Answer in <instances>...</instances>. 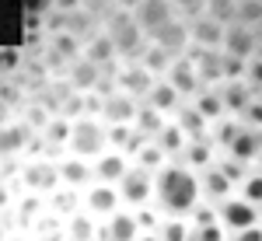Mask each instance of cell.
Wrapping results in <instances>:
<instances>
[{"label": "cell", "mask_w": 262, "mask_h": 241, "mask_svg": "<svg viewBox=\"0 0 262 241\" xmlns=\"http://www.w3.org/2000/svg\"><path fill=\"white\" fill-rule=\"evenodd\" d=\"M158 203L164 206V213L171 217H189L200 210L203 200V182L189 164H168L158 171V189H154Z\"/></svg>", "instance_id": "6da1fadb"}, {"label": "cell", "mask_w": 262, "mask_h": 241, "mask_svg": "<svg viewBox=\"0 0 262 241\" xmlns=\"http://www.w3.org/2000/svg\"><path fill=\"white\" fill-rule=\"evenodd\" d=\"M105 35L112 39V46H116L119 56H143V53H147V35L140 32L133 11H116V14H108Z\"/></svg>", "instance_id": "7a4b0ae2"}, {"label": "cell", "mask_w": 262, "mask_h": 241, "mask_svg": "<svg viewBox=\"0 0 262 241\" xmlns=\"http://www.w3.org/2000/svg\"><path fill=\"white\" fill-rule=\"evenodd\" d=\"M217 213H221L224 231H231V234H242L248 227H259V217H262L259 206H252V203L242 200V196H231L227 203H221Z\"/></svg>", "instance_id": "3957f363"}, {"label": "cell", "mask_w": 262, "mask_h": 241, "mask_svg": "<svg viewBox=\"0 0 262 241\" xmlns=\"http://www.w3.org/2000/svg\"><path fill=\"white\" fill-rule=\"evenodd\" d=\"M133 18L140 25V32L150 39L154 32H161L164 25L175 21V4H171V0H140V4L133 7Z\"/></svg>", "instance_id": "277c9868"}, {"label": "cell", "mask_w": 262, "mask_h": 241, "mask_svg": "<svg viewBox=\"0 0 262 241\" xmlns=\"http://www.w3.org/2000/svg\"><path fill=\"white\" fill-rule=\"evenodd\" d=\"M259 28H252V25H242V21H234V25H227V32H224V53L227 56H234V60H252L255 53H259Z\"/></svg>", "instance_id": "5b68a950"}, {"label": "cell", "mask_w": 262, "mask_h": 241, "mask_svg": "<svg viewBox=\"0 0 262 241\" xmlns=\"http://www.w3.org/2000/svg\"><path fill=\"white\" fill-rule=\"evenodd\" d=\"M227 158L242 161L245 168H248V164H259L262 161V129L242 122V129L234 133V140L227 143Z\"/></svg>", "instance_id": "8992f818"}, {"label": "cell", "mask_w": 262, "mask_h": 241, "mask_svg": "<svg viewBox=\"0 0 262 241\" xmlns=\"http://www.w3.org/2000/svg\"><path fill=\"white\" fill-rule=\"evenodd\" d=\"M150 46H161L164 53H171L175 60H179V56H185V53L192 49L189 21H185V18H175L171 25H164L161 32H154V35H150Z\"/></svg>", "instance_id": "52a82bcc"}, {"label": "cell", "mask_w": 262, "mask_h": 241, "mask_svg": "<svg viewBox=\"0 0 262 241\" xmlns=\"http://www.w3.org/2000/svg\"><path fill=\"white\" fill-rule=\"evenodd\" d=\"M154 189H158V175L143 171L137 164H133V171L119 182V196H122V203H129V206H143V203L154 196Z\"/></svg>", "instance_id": "ba28073f"}, {"label": "cell", "mask_w": 262, "mask_h": 241, "mask_svg": "<svg viewBox=\"0 0 262 241\" xmlns=\"http://www.w3.org/2000/svg\"><path fill=\"white\" fill-rule=\"evenodd\" d=\"M189 60L196 63V74H200L203 87H217V84H224V49H189L185 53Z\"/></svg>", "instance_id": "9c48e42d"}, {"label": "cell", "mask_w": 262, "mask_h": 241, "mask_svg": "<svg viewBox=\"0 0 262 241\" xmlns=\"http://www.w3.org/2000/svg\"><path fill=\"white\" fill-rule=\"evenodd\" d=\"M119 203H122V196H119L116 185L95 182V185L84 189V206H88L91 217H116L119 213Z\"/></svg>", "instance_id": "30bf717a"}, {"label": "cell", "mask_w": 262, "mask_h": 241, "mask_svg": "<svg viewBox=\"0 0 262 241\" xmlns=\"http://www.w3.org/2000/svg\"><path fill=\"white\" fill-rule=\"evenodd\" d=\"M168 84L179 91L182 98H196L203 91V80H200V74H196V63L189 60V56H179V60L171 63V70H168Z\"/></svg>", "instance_id": "8fae6325"}, {"label": "cell", "mask_w": 262, "mask_h": 241, "mask_svg": "<svg viewBox=\"0 0 262 241\" xmlns=\"http://www.w3.org/2000/svg\"><path fill=\"white\" fill-rule=\"evenodd\" d=\"M137 112H140V101H137V98H129L126 91L105 95V101H101V116L112 122V126H133Z\"/></svg>", "instance_id": "7c38bea8"}, {"label": "cell", "mask_w": 262, "mask_h": 241, "mask_svg": "<svg viewBox=\"0 0 262 241\" xmlns=\"http://www.w3.org/2000/svg\"><path fill=\"white\" fill-rule=\"evenodd\" d=\"M224 32H227V25L213 21L210 14L189 21V35H192L196 49H224Z\"/></svg>", "instance_id": "4fadbf2b"}, {"label": "cell", "mask_w": 262, "mask_h": 241, "mask_svg": "<svg viewBox=\"0 0 262 241\" xmlns=\"http://www.w3.org/2000/svg\"><path fill=\"white\" fill-rule=\"evenodd\" d=\"M108 143V133L101 129V126H95V122H74V137H70V147L77 150V158H88V154H98L101 147Z\"/></svg>", "instance_id": "5bb4252c"}, {"label": "cell", "mask_w": 262, "mask_h": 241, "mask_svg": "<svg viewBox=\"0 0 262 241\" xmlns=\"http://www.w3.org/2000/svg\"><path fill=\"white\" fill-rule=\"evenodd\" d=\"M129 171H133V164H129V158H126L122 150H108V154H101V158L95 161V175H98V182H105V185H119Z\"/></svg>", "instance_id": "9a60e30c"}, {"label": "cell", "mask_w": 262, "mask_h": 241, "mask_svg": "<svg viewBox=\"0 0 262 241\" xmlns=\"http://www.w3.org/2000/svg\"><path fill=\"white\" fill-rule=\"evenodd\" d=\"M200 182H203V200L217 203V206H221V203H227L231 196H234V189H238V185L227 179L217 164H213V168H206V171L200 175Z\"/></svg>", "instance_id": "2e32d148"}, {"label": "cell", "mask_w": 262, "mask_h": 241, "mask_svg": "<svg viewBox=\"0 0 262 241\" xmlns=\"http://www.w3.org/2000/svg\"><path fill=\"white\" fill-rule=\"evenodd\" d=\"M143 105H150L154 112H161L164 119H175L179 108H182V95L168 84V80H158V84L150 87V95L143 98Z\"/></svg>", "instance_id": "e0dca14e"}, {"label": "cell", "mask_w": 262, "mask_h": 241, "mask_svg": "<svg viewBox=\"0 0 262 241\" xmlns=\"http://www.w3.org/2000/svg\"><path fill=\"white\" fill-rule=\"evenodd\" d=\"M154 84H158V77H154V74H150L143 63L129 67V70H122V77H119V87L129 95V98H147Z\"/></svg>", "instance_id": "ac0fdd59"}, {"label": "cell", "mask_w": 262, "mask_h": 241, "mask_svg": "<svg viewBox=\"0 0 262 241\" xmlns=\"http://www.w3.org/2000/svg\"><path fill=\"white\" fill-rule=\"evenodd\" d=\"M154 143L161 147L168 158H182V154H185V147H189L192 140H189V133H185L175 119H168V122H164V129L154 137Z\"/></svg>", "instance_id": "d6986e66"}, {"label": "cell", "mask_w": 262, "mask_h": 241, "mask_svg": "<svg viewBox=\"0 0 262 241\" xmlns=\"http://www.w3.org/2000/svg\"><path fill=\"white\" fill-rule=\"evenodd\" d=\"M221 98L231 116H245V108L255 101V95H252V87L245 80H227V84H221Z\"/></svg>", "instance_id": "ffe728a7"}, {"label": "cell", "mask_w": 262, "mask_h": 241, "mask_svg": "<svg viewBox=\"0 0 262 241\" xmlns=\"http://www.w3.org/2000/svg\"><path fill=\"white\" fill-rule=\"evenodd\" d=\"M116 56H119V53H116V46H112V39H108L105 32H98V35H91V39L84 42V60L95 63L98 70H105Z\"/></svg>", "instance_id": "44dd1931"}, {"label": "cell", "mask_w": 262, "mask_h": 241, "mask_svg": "<svg viewBox=\"0 0 262 241\" xmlns=\"http://www.w3.org/2000/svg\"><path fill=\"white\" fill-rule=\"evenodd\" d=\"M98 80H101V70L95 63H88L81 56L77 63H70V87L77 95H88V91H98Z\"/></svg>", "instance_id": "7402d4cb"}, {"label": "cell", "mask_w": 262, "mask_h": 241, "mask_svg": "<svg viewBox=\"0 0 262 241\" xmlns=\"http://www.w3.org/2000/svg\"><path fill=\"white\" fill-rule=\"evenodd\" d=\"M105 238H108V241H137V238H140V224H137V213H126V210H119L116 217H108Z\"/></svg>", "instance_id": "603a6c76"}, {"label": "cell", "mask_w": 262, "mask_h": 241, "mask_svg": "<svg viewBox=\"0 0 262 241\" xmlns=\"http://www.w3.org/2000/svg\"><path fill=\"white\" fill-rule=\"evenodd\" d=\"M192 105H196V112H200L206 122H221L224 116H227V105H224V98H221L217 87H203L200 95L192 98Z\"/></svg>", "instance_id": "cb8c5ba5"}, {"label": "cell", "mask_w": 262, "mask_h": 241, "mask_svg": "<svg viewBox=\"0 0 262 241\" xmlns=\"http://www.w3.org/2000/svg\"><path fill=\"white\" fill-rule=\"evenodd\" d=\"M133 161H137V168L150 171V175H158L161 168H168V154H164V150H161L154 140H143L140 147L133 150Z\"/></svg>", "instance_id": "d4e9b609"}, {"label": "cell", "mask_w": 262, "mask_h": 241, "mask_svg": "<svg viewBox=\"0 0 262 241\" xmlns=\"http://www.w3.org/2000/svg\"><path fill=\"white\" fill-rule=\"evenodd\" d=\"M56 171H60V179L67 182V185H77V189L91 185V164L84 158H63L60 164H56Z\"/></svg>", "instance_id": "484cf974"}, {"label": "cell", "mask_w": 262, "mask_h": 241, "mask_svg": "<svg viewBox=\"0 0 262 241\" xmlns=\"http://www.w3.org/2000/svg\"><path fill=\"white\" fill-rule=\"evenodd\" d=\"M182 164H189L192 171H206V168H213L217 161H213V147L206 140H192L185 147V154H182Z\"/></svg>", "instance_id": "4316f807"}, {"label": "cell", "mask_w": 262, "mask_h": 241, "mask_svg": "<svg viewBox=\"0 0 262 241\" xmlns=\"http://www.w3.org/2000/svg\"><path fill=\"white\" fill-rule=\"evenodd\" d=\"M164 122L168 119H164L161 112H154L150 105H140V112H137V119H133V129L140 133L143 140H154V137L164 129Z\"/></svg>", "instance_id": "83f0119b"}, {"label": "cell", "mask_w": 262, "mask_h": 241, "mask_svg": "<svg viewBox=\"0 0 262 241\" xmlns=\"http://www.w3.org/2000/svg\"><path fill=\"white\" fill-rule=\"evenodd\" d=\"M175 122L189 133V140H206V126H210V122L196 112V105H182L179 116H175Z\"/></svg>", "instance_id": "f1b7e54d"}, {"label": "cell", "mask_w": 262, "mask_h": 241, "mask_svg": "<svg viewBox=\"0 0 262 241\" xmlns=\"http://www.w3.org/2000/svg\"><path fill=\"white\" fill-rule=\"evenodd\" d=\"M171 63H175V56H171V53H164L161 46H147V53H143V67H147V70H150L158 80L168 77Z\"/></svg>", "instance_id": "f546056e"}, {"label": "cell", "mask_w": 262, "mask_h": 241, "mask_svg": "<svg viewBox=\"0 0 262 241\" xmlns=\"http://www.w3.org/2000/svg\"><path fill=\"white\" fill-rule=\"evenodd\" d=\"M28 143V129L25 126H4L0 129V154H14Z\"/></svg>", "instance_id": "4dcf8cb0"}, {"label": "cell", "mask_w": 262, "mask_h": 241, "mask_svg": "<svg viewBox=\"0 0 262 241\" xmlns=\"http://www.w3.org/2000/svg\"><path fill=\"white\" fill-rule=\"evenodd\" d=\"M189 238H192V231H189V224L182 217H168L158 227V241H189Z\"/></svg>", "instance_id": "1f68e13d"}, {"label": "cell", "mask_w": 262, "mask_h": 241, "mask_svg": "<svg viewBox=\"0 0 262 241\" xmlns=\"http://www.w3.org/2000/svg\"><path fill=\"white\" fill-rule=\"evenodd\" d=\"M206 14L213 21H221V25H234L238 21V0H210Z\"/></svg>", "instance_id": "d6a6232c"}, {"label": "cell", "mask_w": 262, "mask_h": 241, "mask_svg": "<svg viewBox=\"0 0 262 241\" xmlns=\"http://www.w3.org/2000/svg\"><path fill=\"white\" fill-rule=\"evenodd\" d=\"M56 179H60V171H56L53 164H35V168L25 171V182H28V185H39V189H53Z\"/></svg>", "instance_id": "836d02e7"}, {"label": "cell", "mask_w": 262, "mask_h": 241, "mask_svg": "<svg viewBox=\"0 0 262 241\" xmlns=\"http://www.w3.org/2000/svg\"><path fill=\"white\" fill-rule=\"evenodd\" d=\"M238 196L262 210V171H248V179L238 185Z\"/></svg>", "instance_id": "e575fe53"}, {"label": "cell", "mask_w": 262, "mask_h": 241, "mask_svg": "<svg viewBox=\"0 0 262 241\" xmlns=\"http://www.w3.org/2000/svg\"><path fill=\"white\" fill-rule=\"evenodd\" d=\"M53 49H56V56H63V60H70V63H77V60L84 56V53H77V49H84L81 39H74L70 32L56 35V39H53Z\"/></svg>", "instance_id": "d590c367"}, {"label": "cell", "mask_w": 262, "mask_h": 241, "mask_svg": "<svg viewBox=\"0 0 262 241\" xmlns=\"http://www.w3.org/2000/svg\"><path fill=\"white\" fill-rule=\"evenodd\" d=\"M95 238V217L91 213H74L70 217V241H91Z\"/></svg>", "instance_id": "8d00e7d4"}, {"label": "cell", "mask_w": 262, "mask_h": 241, "mask_svg": "<svg viewBox=\"0 0 262 241\" xmlns=\"http://www.w3.org/2000/svg\"><path fill=\"white\" fill-rule=\"evenodd\" d=\"M238 21L259 28L262 25V0H238Z\"/></svg>", "instance_id": "74e56055"}, {"label": "cell", "mask_w": 262, "mask_h": 241, "mask_svg": "<svg viewBox=\"0 0 262 241\" xmlns=\"http://www.w3.org/2000/svg\"><path fill=\"white\" fill-rule=\"evenodd\" d=\"M46 137H49V143H67L70 137H74V122L70 119H53V122H46Z\"/></svg>", "instance_id": "f35d334b"}, {"label": "cell", "mask_w": 262, "mask_h": 241, "mask_svg": "<svg viewBox=\"0 0 262 241\" xmlns=\"http://www.w3.org/2000/svg\"><path fill=\"white\" fill-rule=\"evenodd\" d=\"M245 84L252 87V95L262 98V56H252L248 67H245Z\"/></svg>", "instance_id": "ab89813d"}, {"label": "cell", "mask_w": 262, "mask_h": 241, "mask_svg": "<svg viewBox=\"0 0 262 241\" xmlns=\"http://www.w3.org/2000/svg\"><path fill=\"white\" fill-rule=\"evenodd\" d=\"M171 4H175L179 14H185V21H192V18H203L206 14V4L210 0H171Z\"/></svg>", "instance_id": "60d3db41"}, {"label": "cell", "mask_w": 262, "mask_h": 241, "mask_svg": "<svg viewBox=\"0 0 262 241\" xmlns=\"http://www.w3.org/2000/svg\"><path fill=\"white\" fill-rule=\"evenodd\" d=\"M189 241H227V231H224V224H213V227H192V238Z\"/></svg>", "instance_id": "b9f144b4"}, {"label": "cell", "mask_w": 262, "mask_h": 241, "mask_svg": "<svg viewBox=\"0 0 262 241\" xmlns=\"http://www.w3.org/2000/svg\"><path fill=\"white\" fill-rule=\"evenodd\" d=\"M242 122H245V126H255V129H262V98H255L248 108H245Z\"/></svg>", "instance_id": "7bdbcfd3"}, {"label": "cell", "mask_w": 262, "mask_h": 241, "mask_svg": "<svg viewBox=\"0 0 262 241\" xmlns=\"http://www.w3.org/2000/svg\"><path fill=\"white\" fill-rule=\"evenodd\" d=\"M234 241H262V224L259 227H248V231H242V234H234Z\"/></svg>", "instance_id": "ee69618b"}, {"label": "cell", "mask_w": 262, "mask_h": 241, "mask_svg": "<svg viewBox=\"0 0 262 241\" xmlns=\"http://www.w3.org/2000/svg\"><path fill=\"white\" fill-rule=\"evenodd\" d=\"M137 224H140V231H147V227H154V213H150V210H140V213H137Z\"/></svg>", "instance_id": "f6af8a7d"}, {"label": "cell", "mask_w": 262, "mask_h": 241, "mask_svg": "<svg viewBox=\"0 0 262 241\" xmlns=\"http://www.w3.org/2000/svg\"><path fill=\"white\" fill-rule=\"evenodd\" d=\"M137 241H158V234H147V238H137Z\"/></svg>", "instance_id": "bcb514c9"}, {"label": "cell", "mask_w": 262, "mask_h": 241, "mask_svg": "<svg viewBox=\"0 0 262 241\" xmlns=\"http://www.w3.org/2000/svg\"><path fill=\"white\" fill-rule=\"evenodd\" d=\"M259 42H262V25H259Z\"/></svg>", "instance_id": "7dc6e473"}, {"label": "cell", "mask_w": 262, "mask_h": 241, "mask_svg": "<svg viewBox=\"0 0 262 241\" xmlns=\"http://www.w3.org/2000/svg\"><path fill=\"white\" fill-rule=\"evenodd\" d=\"M49 241H63V238H49Z\"/></svg>", "instance_id": "c3c4849f"}, {"label": "cell", "mask_w": 262, "mask_h": 241, "mask_svg": "<svg viewBox=\"0 0 262 241\" xmlns=\"http://www.w3.org/2000/svg\"><path fill=\"white\" fill-rule=\"evenodd\" d=\"M18 241H28V238H18Z\"/></svg>", "instance_id": "681fc988"}]
</instances>
